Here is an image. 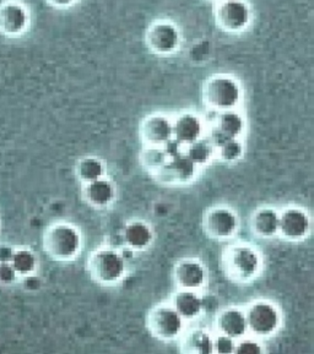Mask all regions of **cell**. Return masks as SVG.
<instances>
[{
  "instance_id": "cell-1",
  "label": "cell",
  "mask_w": 314,
  "mask_h": 354,
  "mask_svg": "<svg viewBox=\"0 0 314 354\" xmlns=\"http://www.w3.org/2000/svg\"><path fill=\"white\" fill-rule=\"evenodd\" d=\"M243 98L242 86L239 79L230 74H215L204 82L203 102L205 107L222 112L237 109Z\"/></svg>"
},
{
  "instance_id": "cell-2",
  "label": "cell",
  "mask_w": 314,
  "mask_h": 354,
  "mask_svg": "<svg viewBox=\"0 0 314 354\" xmlns=\"http://www.w3.org/2000/svg\"><path fill=\"white\" fill-rule=\"evenodd\" d=\"M44 248L49 257L57 261L73 260L82 249L80 232L68 223L52 225L44 234Z\"/></svg>"
},
{
  "instance_id": "cell-3",
  "label": "cell",
  "mask_w": 314,
  "mask_h": 354,
  "mask_svg": "<svg viewBox=\"0 0 314 354\" xmlns=\"http://www.w3.org/2000/svg\"><path fill=\"white\" fill-rule=\"evenodd\" d=\"M89 272L101 285H114L124 277L125 260L113 249L103 248L93 252L87 263Z\"/></svg>"
},
{
  "instance_id": "cell-4",
  "label": "cell",
  "mask_w": 314,
  "mask_h": 354,
  "mask_svg": "<svg viewBox=\"0 0 314 354\" xmlns=\"http://www.w3.org/2000/svg\"><path fill=\"white\" fill-rule=\"evenodd\" d=\"M252 19V9L246 0H219L214 6V20L225 32H244Z\"/></svg>"
},
{
  "instance_id": "cell-5",
  "label": "cell",
  "mask_w": 314,
  "mask_h": 354,
  "mask_svg": "<svg viewBox=\"0 0 314 354\" xmlns=\"http://www.w3.org/2000/svg\"><path fill=\"white\" fill-rule=\"evenodd\" d=\"M261 260L258 252L246 244L232 245L225 254V268L231 279L247 282L259 274Z\"/></svg>"
},
{
  "instance_id": "cell-6",
  "label": "cell",
  "mask_w": 314,
  "mask_h": 354,
  "mask_svg": "<svg viewBox=\"0 0 314 354\" xmlns=\"http://www.w3.org/2000/svg\"><path fill=\"white\" fill-rule=\"evenodd\" d=\"M145 44L151 53L171 55L178 52L182 44L179 27L171 20H157L147 27Z\"/></svg>"
},
{
  "instance_id": "cell-7",
  "label": "cell",
  "mask_w": 314,
  "mask_h": 354,
  "mask_svg": "<svg viewBox=\"0 0 314 354\" xmlns=\"http://www.w3.org/2000/svg\"><path fill=\"white\" fill-rule=\"evenodd\" d=\"M244 314L248 331L257 337H269L277 333L281 324V317L277 306L269 301H255Z\"/></svg>"
},
{
  "instance_id": "cell-8",
  "label": "cell",
  "mask_w": 314,
  "mask_h": 354,
  "mask_svg": "<svg viewBox=\"0 0 314 354\" xmlns=\"http://www.w3.org/2000/svg\"><path fill=\"white\" fill-rule=\"evenodd\" d=\"M147 328L158 339L174 341L183 333L185 320L174 306H158L150 311L147 317Z\"/></svg>"
},
{
  "instance_id": "cell-9",
  "label": "cell",
  "mask_w": 314,
  "mask_h": 354,
  "mask_svg": "<svg viewBox=\"0 0 314 354\" xmlns=\"http://www.w3.org/2000/svg\"><path fill=\"white\" fill-rule=\"evenodd\" d=\"M31 25V12L21 0H4L0 3V35L20 37Z\"/></svg>"
},
{
  "instance_id": "cell-10",
  "label": "cell",
  "mask_w": 314,
  "mask_h": 354,
  "mask_svg": "<svg viewBox=\"0 0 314 354\" xmlns=\"http://www.w3.org/2000/svg\"><path fill=\"white\" fill-rule=\"evenodd\" d=\"M142 142L151 147H165L174 141L172 119L165 114H152L140 125Z\"/></svg>"
},
{
  "instance_id": "cell-11",
  "label": "cell",
  "mask_w": 314,
  "mask_h": 354,
  "mask_svg": "<svg viewBox=\"0 0 314 354\" xmlns=\"http://www.w3.org/2000/svg\"><path fill=\"white\" fill-rule=\"evenodd\" d=\"M198 166L183 153H172L155 174L158 180L168 184H185L194 179Z\"/></svg>"
},
{
  "instance_id": "cell-12",
  "label": "cell",
  "mask_w": 314,
  "mask_h": 354,
  "mask_svg": "<svg viewBox=\"0 0 314 354\" xmlns=\"http://www.w3.org/2000/svg\"><path fill=\"white\" fill-rule=\"evenodd\" d=\"M204 230L212 238L228 239L239 230V217L228 207H215L204 217Z\"/></svg>"
},
{
  "instance_id": "cell-13",
  "label": "cell",
  "mask_w": 314,
  "mask_h": 354,
  "mask_svg": "<svg viewBox=\"0 0 314 354\" xmlns=\"http://www.w3.org/2000/svg\"><path fill=\"white\" fill-rule=\"evenodd\" d=\"M311 218L304 209L287 207L279 214V233L288 241H301L308 236Z\"/></svg>"
},
{
  "instance_id": "cell-14",
  "label": "cell",
  "mask_w": 314,
  "mask_h": 354,
  "mask_svg": "<svg viewBox=\"0 0 314 354\" xmlns=\"http://www.w3.org/2000/svg\"><path fill=\"white\" fill-rule=\"evenodd\" d=\"M205 133V124L194 113L185 112L172 119V135L178 145L187 146L201 139Z\"/></svg>"
},
{
  "instance_id": "cell-15",
  "label": "cell",
  "mask_w": 314,
  "mask_h": 354,
  "mask_svg": "<svg viewBox=\"0 0 314 354\" xmlns=\"http://www.w3.org/2000/svg\"><path fill=\"white\" fill-rule=\"evenodd\" d=\"M212 129L217 144L223 140L239 139L246 129V120L237 109L222 111L217 112Z\"/></svg>"
},
{
  "instance_id": "cell-16",
  "label": "cell",
  "mask_w": 314,
  "mask_h": 354,
  "mask_svg": "<svg viewBox=\"0 0 314 354\" xmlns=\"http://www.w3.org/2000/svg\"><path fill=\"white\" fill-rule=\"evenodd\" d=\"M206 271L196 260H183L176 265L174 282L179 290H198L205 285Z\"/></svg>"
},
{
  "instance_id": "cell-17",
  "label": "cell",
  "mask_w": 314,
  "mask_h": 354,
  "mask_svg": "<svg viewBox=\"0 0 314 354\" xmlns=\"http://www.w3.org/2000/svg\"><path fill=\"white\" fill-rule=\"evenodd\" d=\"M216 328L217 333L226 335L236 341L244 337L248 333L244 311L236 308L222 310L216 317Z\"/></svg>"
},
{
  "instance_id": "cell-18",
  "label": "cell",
  "mask_w": 314,
  "mask_h": 354,
  "mask_svg": "<svg viewBox=\"0 0 314 354\" xmlns=\"http://www.w3.org/2000/svg\"><path fill=\"white\" fill-rule=\"evenodd\" d=\"M84 196L89 204L102 209L112 204L116 196V190L109 179L100 178L98 180L85 184Z\"/></svg>"
},
{
  "instance_id": "cell-19",
  "label": "cell",
  "mask_w": 314,
  "mask_h": 354,
  "mask_svg": "<svg viewBox=\"0 0 314 354\" xmlns=\"http://www.w3.org/2000/svg\"><path fill=\"white\" fill-rule=\"evenodd\" d=\"M183 320H193L203 311V299L196 290H179L172 298V304Z\"/></svg>"
},
{
  "instance_id": "cell-20",
  "label": "cell",
  "mask_w": 314,
  "mask_h": 354,
  "mask_svg": "<svg viewBox=\"0 0 314 354\" xmlns=\"http://www.w3.org/2000/svg\"><path fill=\"white\" fill-rule=\"evenodd\" d=\"M252 230L260 238H271L279 233V212L271 207L258 209L252 217Z\"/></svg>"
},
{
  "instance_id": "cell-21",
  "label": "cell",
  "mask_w": 314,
  "mask_h": 354,
  "mask_svg": "<svg viewBox=\"0 0 314 354\" xmlns=\"http://www.w3.org/2000/svg\"><path fill=\"white\" fill-rule=\"evenodd\" d=\"M124 243L133 250H144L151 244L154 239L150 225L141 221H134L125 227L123 232Z\"/></svg>"
},
{
  "instance_id": "cell-22",
  "label": "cell",
  "mask_w": 314,
  "mask_h": 354,
  "mask_svg": "<svg viewBox=\"0 0 314 354\" xmlns=\"http://www.w3.org/2000/svg\"><path fill=\"white\" fill-rule=\"evenodd\" d=\"M215 152L216 146L214 145L212 140H206L204 138L185 146V150L183 151V153L194 163L195 166H203L207 163L214 157Z\"/></svg>"
},
{
  "instance_id": "cell-23",
  "label": "cell",
  "mask_w": 314,
  "mask_h": 354,
  "mask_svg": "<svg viewBox=\"0 0 314 354\" xmlns=\"http://www.w3.org/2000/svg\"><path fill=\"white\" fill-rule=\"evenodd\" d=\"M183 351L188 353H214V338L204 330H193L185 336Z\"/></svg>"
},
{
  "instance_id": "cell-24",
  "label": "cell",
  "mask_w": 314,
  "mask_h": 354,
  "mask_svg": "<svg viewBox=\"0 0 314 354\" xmlns=\"http://www.w3.org/2000/svg\"><path fill=\"white\" fill-rule=\"evenodd\" d=\"M76 176L82 183H91L104 177V165L96 157H86L76 166Z\"/></svg>"
},
{
  "instance_id": "cell-25",
  "label": "cell",
  "mask_w": 314,
  "mask_h": 354,
  "mask_svg": "<svg viewBox=\"0 0 314 354\" xmlns=\"http://www.w3.org/2000/svg\"><path fill=\"white\" fill-rule=\"evenodd\" d=\"M10 263L17 271V276L25 277L28 274H35L37 268V258L28 249H15Z\"/></svg>"
},
{
  "instance_id": "cell-26",
  "label": "cell",
  "mask_w": 314,
  "mask_h": 354,
  "mask_svg": "<svg viewBox=\"0 0 314 354\" xmlns=\"http://www.w3.org/2000/svg\"><path fill=\"white\" fill-rule=\"evenodd\" d=\"M169 156V152L165 147L147 146V149L141 153V161L147 169L156 173L168 161Z\"/></svg>"
},
{
  "instance_id": "cell-27",
  "label": "cell",
  "mask_w": 314,
  "mask_h": 354,
  "mask_svg": "<svg viewBox=\"0 0 314 354\" xmlns=\"http://www.w3.org/2000/svg\"><path fill=\"white\" fill-rule=\"evenodd\" d=\"M243 151V144L239 139L223 140L216 145L217 156L225 162L239 161Z\"/></svg>"
},
{
  "instance_id": "cell-28",
  "label": "cell",
  "mask_w": 314,
  "mask_h": 354,
  "mask_svg": "<svg viewBox=\"0 0 314 354\" xmlns=\"http://www.w3.org/2000/svg\"><path fill=\"white\" fill-rule=\"evenodd\" d=\"M263 352V348L259 342L253 338H241V341H236L234 353L241 354H258Z\"/></svg>"
},
{
  "instance_id": "cell-29",
  "label": "cell",
  "mask_w": 314,
  "mask_h": 354,
  "mask_svg": "<svg viewBox=\"0 0 314 354\" xmlns=\"http://www.w3.org/2000/svg\"><path fill=\"white\" fill-rule=\"evenodd\" d=\"M236 347V339L228 337L226 335L219 333L216 337L214 338V352L216 353H234Z\"/></svg>"
},
{
  "instance_id": "cell-30",
  "label": "cell",
  "mask_w": 314,
  "mask_h": 354,
  "mask_svg": "<svg viewBox=\"0 0 314 354\" xmlns=\"http://www.w3.org/2000/svg\"><path fill=\"white\" fill-rule=\"evenodd\" d=\"M17 279V271L10 263H0V283L11 285Z\"/></svg>"
},
{
  "instance_id": "cell-31",
  "label": "cell",
  "mask_w": 314,
  "mask_h": 354,
  "mask_svg": "<svg viewBox=\"0 0 314 354\" xmlns=\"http://www.w3.org/2000/svg\"><path fill=\"white\" fill-rule=\"evenodd\" d=\"M24 286L28 290H36L41 287V279L35 274H28L24 277Z\"/></svg>"
},
{
  "instance_id": "cell-32",
  "label": "cell",
  "mask_w": 314,
  "mask_h": 354,
  "mask_svg": "<svg viewBox=\"0 0 314 354\" xmlns=\"http://www.w3.org/2000/svg\"><path fill=\"white\" fill-rule=\"evenodd\" d=\"M14 252L10 245H0V263H10Z\"/></svg>"
},
{
  "instance_id": "cell-33",
  "label": "cell",
  "mask_w": 314,
  "mask_h": 354,
  "mask_svg": "<svg viewBox=\"0 0 314 354\" xmlns=\"http://www.w3.org/2000/svg\"><path fill=\"white\" fill-rule=\"evenodd\" d=\"M46 1L48 3L49 6H53V8L65 9V8L74 6L77 0H46Z\"/></svg>"
},
{
  "instance_id": "cell-34",
  "label": "cell",
  "mask_w": 314,
  "mask_h": 354,
  "mask_svg": "<svg viewBox=\"0 0 314 354\" xmlns=\"http://www.w3.org/2000/svg\"><path fill=\"white\" fill-rule=\"evenodd\" d=\"M210 1H214V3H216V1H219V0H210Z\"/></svg>"
}]
</instances>
